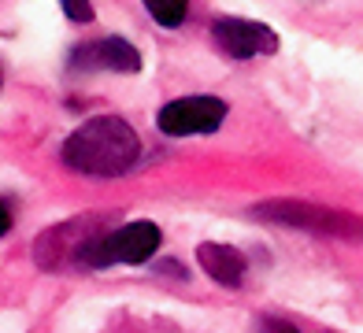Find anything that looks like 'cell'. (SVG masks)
Here are the masks:
<instances>
[{"mask_svg": "<svg viewBox=\"0 0 363 333\" xmlns=\"http://www.w3.org/2000/svg\"><path fill=\"white\" fill-rule=\"evenodd\" d=\"M226 119V104L219 96H182L163 104L156 115L160 133L167 137H189V133H211Z\"/></svg>", "mask_w": 363, "mask_h": 333, "instance_id": "obj_5", "label": "cell"}, {"mask_svg": "<svg viewBox=\"0 0 363 333\" xmlns=\"http://www.w3.org/2000/svg\"><path fill=\"white\" fill-rule=\"evenodd\" d=\"M263 333H296V326L282 322V319H267V322H263Z\"/></svg>", "mask_w": 363, "mask_h": 333, "instance_id": "obj_11", "label": "cell"}, {"mask_svg": "<svg viewBox=\"0 0 363 333\" xmlns=\"http://www.w3.org/2000/svg\"><path fill=\"white\" fill-rule=\"evenodd\" d=\"M148 15L163 26V30H174L186 23V11H189V0H145Z\"/></svg>", "mask_w": 363, "mask_h": 333, "instance_id": "obj_9", "label": "cell"}, {"mask_svg": "<svg viewBox=\"0 0 363 333\" xmlns=\"http://www.w3.org/2000/svg\"><path fill=\"white\" fill-rule=\"evenodd\" d=\"M60 8L67 11V19H74V23H93V4L89 0H60Z\"/></svg>", "mask_w": 363, "mask_h": 333, "instance_id": "obj_10", "label": "cell"}, {"mask_svg": "<svg viewBox=\"0 0 363 333\" xmlns=\"http://www.w3.org/2000/svg\"><path fill=\"white\" fill-rule=\"evenodd\" d=\"M252 219L308 230L315 237H337V241H363V219L352 211L330 208V204H311V200H263L256 204Z\"/></svg>", "mask_w": 363, "mask_h": 333, "instance_id": "obj_2", "label": "cell"}, {"mask_svg": "<svg viewBox=\"0 0 363 333\" xmlns=\"http://www.w3.org/2000/svg\"><path fill=\"white\" fill-rule=\"evenodd\" d=\"M74 71H119V74H138L141 71V52L123 38H96L89 45L74 48L71 56Z\"/></svg>", "mask_w": 363, "mask_h": 333, "instance_id": "obj_7", "label": "cell"}, {"mask_svg": "<svg viewBox=\"0 0 363 333\" xmlns=\"http://www.w3.org/2000/svg\"><path fill=\"white\" fill-rule=\"evenodd\" d=\"M108 230V219L104 215H82V219H71V222H60L52 230H45L38 244H34V259L41 271H63L67 263H86L89 248L104 237Z\"/></svg>", "mask_w": 363, "mask_h": 333, "instance_id": "obj_3", "label": "cell"}, {"mask_svg": "<svg viewBox=\"0 0 363 333\" xmlns=\"http://www.w3.org/2000/svg\"><path fill=\"white\" fill-rule=\"evenodd\" d=\"M0 215H4V219H0V233H11V204L8 200L0 204Z\"/></svg>", "mask_w": 363, "mask_h": 333, "instance_id": "obj_12", "label": "cell"}, {"mask_svg": "<svg viewBox=\"0 0 363 333\" xmlns=\"http://www.w3.org/2000/svg\"><path fill=\"white\" fill-rule=\"evenodd\" d=\"M196 263L204 266V274H211L219 281V286H241L245 281V271H249V263L238 248L230 244H216V241H204L196 248Z\"/></svg>", "mask_w": 363, "mask_h": 333, "instance_id": "obj_8", "label": "cell"}, {"mask_svg": "<svg viewBox=\"0 0 363 333\" xmlns=\"http://www.w3.org/2000/svg\"><path fill=\"white\" fill-rule=\"evenodd\" d=\"M211 38L234 60H256L278 52V33L252 19H216L211 23Z\"/></svg>", "mask_w": 363, "mask_h": 333, "instance_id": "obj_6", "label": "cell"}, {"mask_svg": "<svg viewBox=\"0 0 363 333\" xmlns=\"http://www.w3.org/2000/svg\"><path fill=\"white\" fill-rule=\"evenodd\" d=\"M141 156V141L134 126L119 115H96L86 119L63 141V163L89 178H119Z\"/></svg>", "mask_w": 363, "mask_h": 333, "instance_id": "obj_1", "label": "cell"}, {"mask_svg": "<svg viewBox=\"0 0 363 333\" xmlns=\"http://www.w3.org/2000/svg\"><path fill=\"white\" fill-rule=\"evenodd\" d=\"M160 237H163V233H160L156 222H126L119 230L104 233V237L89 248V256H86L82 266H89V271H104V266H111V263H130V266L145 263L160 248Z\"/></svg>", "mask_w": 363, "mask_h": 333, "instance_id": "obj_4", "label": "cell"}]
</instances>
